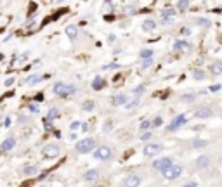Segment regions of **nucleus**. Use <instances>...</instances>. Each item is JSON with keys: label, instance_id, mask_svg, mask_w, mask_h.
<instances>
[{"label": "nucleus", "instance_id": "obj_1", "mask_svg": "<svg viewBox=\"0 0 222 187\" xmlns=\"http://www.w3.org/2000/svg\"><path fill=\"white\" fill-rule=\"evenodd\" d=\"M94 149H96V140L94 139H82L75 146V151L80 153V154H87V153H90Z\"/></svg>", "mask_w": 222, "mask_h": 187}, {"label": "nucleus", "instance_id": "obj_2", "mask_svg": "<svg viewBox=\"0 0 222 187\" xmlns=\"http://www.w3.org/2000/svg\"><path fill=\"white\" fill-rule=\"evenodd\" d=\"M54 92L59 95V97H68L71 94L76 92V87L75 85H64V83H56L54 85Z\"/></svg>", "mask_w": 222, "mask_h": 187}, {"label": "nucleus", "instance_id": "obj_3", "mask_svg": "<svg viewBox=\"0 0 222 187\" xmlns=\"http://www.w3.org/2000/svg\"><path fill=\"white\" fill-rule=\"evenodd\" d=\"M162 173H163V177L167 178V180H175V178H179L182 175V166H179V165H172V166H168L167 170H163Z\"/></svg>", "mask_w": 222, "mask_h": 187}, {"label": "nucleus", "instance_id": "obj_4", "mask_svg": "<svg viewBox=\"0 0 222 187\" xmlns=\"http://www.w3.org/2000/svg\"><path fill=\"white\" fill-rule=\"evenodd\" d=\"M94 158L99 159V161H108L111 158V149L108 146H101V147H97L94 151Z\"/></svg>", "mask_w": 222, "mask_h": 187}, {"label": "nucleus", "instance_id": "obj_5", "mask_svg": "<svg viewBox=\"0 0 222 187\" xmlns=\"http://www.w3.org/2000/svg\"><path fill=\"white\" fill-rule=\"evenodd\" d=\"M42 154H43V158L54 159V158L59 156V147L56 144H49V146H45V147L42 149Z\"/></svg>", "mask_w": 222, "mask_h": 187}, {"label": "nucleus", "instance_id": "obj_6", "mask_svg": "<svg viewBox=\"0 0 222 187\" xmlns=\"http://www.w3.org/2000/svg\"><path fill=\"white\" fill-rule=\"evenodd\" d=\"M172 165H173L172 158H160V159H156V161L153 163V168L158 170V172H163V170H167V168L172 166Z\"/></svg>", "mask_w": 222, "mask_h": 187}, {"label": "nucleus", "instance_id": "obj_7", "mask_svg": "<svg viewBox=\"0 0 222 187\" xmlns=\"http://www.w3.org/2000/svg\"><path fill=\"white\" fill-rule=\"evenodd\" d=\"M160 151H162V146H160V144L149 142V144H146V147H144V156H148V158L156 156V154H160Z\"/></svg>", "mask_w": 222, "mask_h": 187}, {"label": "nucleus", "instance_id": "obj_8", "mask_svg": "<svg viewBox=\"0 0 222 187\" xmlns=\"http://www.w3.org/2000/svg\"><path fill=\"white\" fill-rule=\"evenodd\" d=\"M186 121H187L186 114H177V116H175V118L170 121V125H168V130H170V132H173V130H177L179 127H182V125H184Z\"/></svg>", "mask_w": 222, "mask_h": 187}, {"label": "nucleus", "instance_id": "obj_9", "mask_svg": "<svg viewBox=\"0 0 222 187\" xmlns=\"http://www.w3.org/2000/svg\"><path fill=\"white\" fill-rule=\"evenodd\" d=\"M14 146H16V139L9 137L0 144V151H4V153H5V151H10V149H14Z\"/></svg>", "mask_w": 222, "mask_h": 187}, {"label": "nucleus", "instance_id": "obj_10", "mask_svg": "<svg viewBox=\"0 0 222 187\" xmlns=\"http://www.w3.org/2000/svg\"><path fill=\"white\" fill-rule=\"evenodd\" d=\"M139 184H141V178L137 175H130L125 180V187H139Z\"/></svg>", "mask_w": 222, "mask_h": 187}, {"label": "nucleus", "instance_id": "obj_11", "mask_svg": "<svg viewBox=\"0 0 222 187\" xmlns=\"http://www.w3.org/2000/svg\"><path fill=\"white\" fill-rule=\"evenodd\" d=\"M213 114V111L210 108H201L196 111V118H210Z\"/></svg>", "mask_w": 222, "mask_h": 187}, {"label": "nucleus", "instance_id": "obj_12", "mask_svg": "<svg viewBox=\"0 0 222 187\" xmlns=\"http://www.w3.org/2000/svg\"><path fill=\"white\" fill-rule=\"evenodd\" d=\"M113 104H115V106H125V104H127V95H125V94L115 95V97H113Z\"/></svg>", "mask_w": 222, "mask_h": 187}, {"label": "nucleus", "instance_id": "obj_13", "mask_svg": "<svg viewBox=\"0 0 222 187\" xmlns=\"http://www.w3.org/2000/svg\"><path fill=\"white\" fill-rule=\"evenodd\" d=\"M37 172H38V168H37V166H33V165H31V166L23 168V172H21V173H23L24 177H35V175H37Z\"/></svg>", "mask_w": 222, "mask_h": 187}, {"label": "nucleus", "instance_id": "obj_14", "mask_svg": "<svg viewBox=\"0 0 222 187\" xmlns=\"http://www.w3.org/2000/svg\"><path fill=\"white\" fill-rule=\"evenodd\" d=\"M208 165H210V158L208 156H200L196 159V166L198 168H207Z\"/></svg>", "mask_w": 222, "mask_h": 187}, {"label": "nucleus", "instance_id": "obj_15", "mask_svg": "<svg viewBox=\"0 0 222 187\" xmlns=\"http://www.w3.org/2000/svg\"><path fill=\"white\" fill-rule=\"evenodd\" d=\"M85 180H89V182H92V180H97L99 178V172L97 170H89V172H85Z\"/></svg>", "mask_w": 222, "mask_h": 187}, {"label": "nucleus", "instance_id": "obj_16", "mask_svg": "<svg viewBox=\"0 0 222 187\" xmlns=\"http://www.w3.org/2000/svg\"><path fill=\"white\" fill-rule=\"evenodd\" d=\"M104 85H106V83H104L102 76H96V78H94V81H92V89H94V90H101Z\"/></svg>", "mask_w": 222, "mask_h": 187}, {"label": "nucleus", "instance_id": "obj_17", "mask_svg": "<svg viewBox=\"0 0 222 187\" xmlns=\"http://www.w3.org/2000/svg\"><path fill=\"white\" fill-rule=\"evenodd\" d=\"M187 47H189V43H187V42H184V40H179V42H175V43H173V50H175V52H181V50L187 49Z\"/></svg>", "mask_w": 222, "mask_h": 187}, {"label": "nucleus", "instance_id": "obj_18", "mask_svg": "<svg viewBox=\"0 0 222 187\" xmlns=\"http://www.w3.org/2000/svg\"><path fill=\"white\" fill-rule=\"evenodd\" d=\"M57 118H59V109H57V108L49 109V116H47V120L52 121V120H57Z\"/></svg>", "mask_w": 222, "mask_h": 187}, {"label": "nucleus", "instance_id": "obj_19", "mask_svg": "<svg viewBox=\"0 0 222 187\" xmlns=\"http://www.w3.org/2000/svg\"><path fill=\"white\" fill-rule=\"evenodd\" d=\"M142 28H144V31H151L156 28V23L151 19H148V21H144V24H142Z\"/></svg>", "mask_w": 222, "mask_h": 187}, {"label": "nucleus", "instance_id": "obj_20", "mask_svg": "<svg viewBox=\"0 0 222 187\" xmlns=\"http://www.w3.org/2000/svg\"><path fill=\"white\" fill-rule=\"evenodd\" d=\"M162 18H173L175 16V9H162Z\"/></svg>", "mask_w": 222, "mask_h": 187}, {"label": "nucleus", "instance_id": "obj_21", "mask_svg": "<svg viewBox=\"0 0 222 187\" xmlns=\"http://www.w3.org/2000/svg\"><path fill=\"white\" fill-rule=\"evenodd\" d=\"M212 69H213V73H215V75H222V61H217V62H213Z\"/></svg>", "mask_w": 222, "mask_h": 187}, {"label": "nucleus", "instance_id": "obj_22", "mask_svg": "<svg viewBox=\"0 0 222 187\" xmlns=\"http://www.w3.org/2000/svg\"><path fill=\"white\" fill-rule=\"evenodd\" d=\"M205 146H207V140H201V139H196V140H194V142H193V147H205Z\"/></svg>", "mask_w": 222, "mask_h": 187}, {"label": "nucleus", "instance_id": "obj_23", "mask_svg": "<svg viewBox=\"0 0 222 187\" xmlns=\"http://www.w3.org/2000/svg\"><path fill=\"white\" fill-rule=\"evenodd\" d=\"M66 33H68V37H70L71 40L76 37V28L75 26H68V30H66Z\"/></svg>", "mask_w": 222, "mask_h": 187}, {"label": "nucleus", "instance_id": "obj_24", "mask_svg": "<svg viewBox=\"0 0 222 187\" xmlns=\"http://www.w3.org/2000/svg\"><path fill=\"white\" fill-rule=\"evenodd\" d=\"M151 64H153V59H151V57H144V59L141 61V66H142V68H149Z\"/></svg>", "mask_w": 222, "mask_h": 187}, {"label": "nucleus", "instance_id": "obj_25", "mask_svg": "<svg viewBox=\"0 0 222 187\" xmlns=\"http://www.w3.org/2000/svg\"><path fill=\"white\" fill-rule=\"evenodd\" d=\"M82 108L85 109V111H92V109H94V102H92V100H85V102L82 104Z\"/></svg>", "mask_w": 222, "mask_h": 187}, {"label": "nucleus", "instance_id": "obj_26", "mask_svg": "<svg viewBox=\"0 0 222 187\" xmlns=\"http://www.w3.org/2000/svg\"><path fill=\"white\" fill-rule=\"evenodd\" d=\"M141 57L144 59V57H153V50L151 49H142L141 50Z\"/></svg>", "mask_w": 222, "mask_h": 187}, {"label": "nucleus", "instance_id": "obj_27", "mask_svg": "<svg viewBox=\"0 0 222 187\" xmlns=\"http://www.w3.org/2000/svg\"><path fill=\"white\" fill-rule=\"evenodd\" d=\"M149 127H151V121H148V120H144V121L141 123V130H142V132H148Z\"/></svg>", "mask_w": 222, "mask_h": 187}, {"label": "nucleus", "instance_id": "obj_28", "mask_svg": "<svg viewBox=\"0 0 222 187\" xmlns=\"http://www.w3.org/2000/svg\"><path fill=\"white\" fill-rule=\"evenodd\" d=\"M187 5H189V0H179V9L181 10H184V9H187Z\"/></svg>", "mask_w": 222, "mask_h": 187}, {"label": "nucleus", "instance_id": "obj_29", "mask_svg": "<svg viewBox=\"0 0 222 187\" xmlns=\"http://www.w3.org/2000/svg\"><path fill=\"white\" fill-rule=\"evenodd\" d=\"M182 100H184V102H193V100H194V95H193V94H186V95H182Z\"/></svg>", "mask_w": 222, "mask_h": 187}, {"label": "nucleus", "instance_id": "obj_30", "mask_svg": "<svg viewBox=\"0 0 222 187\" xmlns=\"http://www.w3.org/2000/svg\"><path fill=\"white\" fill-rule=\"evenodd\" d=\"M153 137V133H151V132H149V130H148V132H144V133H142V135H141V139H142V140H144V142H146V140H149V139H151Z\"/></svg>", "mask_w": 222, "mask_h": 187}, {"label": "nucleus", "instance_id": "obj_31", "mask_svg": "<svg viewBox=\"0 0 222 187\" xmlns=\"http://www.w3.org/2000/svg\"><path fill=\"white\" fill-rule=\"evenodd\" d=\"M194 78H198V80H200V78H205V75H203V71H200V69H194Z\"/></svg>", "mask_w": 222, "mask_h": 187}, {"label": "nucleus", "instance_id": "obj_32", "mask_svg": "<svg viewBox=\"0 0 222 187\" xmlns=\"http://www.w3.org/2000/svg\"><path fill=\"white\" fill-rule=\"evenodd\" d=\"M28 109H30L31 113H38V111H40V108H38L37 104H30V106H28Z\"/></svg>", "mask_w": 222, "mask_h": 187}, {"label": "nucleus", "instance_id": "obj_33", "mask_svg": "<svg viewBox=\"0 0 222 187\" xmlns=\"http://www.w3.org/2000/svg\"><path fill=\"white\" fill-rule=\"evenodd\" d=\"M153 125H154V127H160V125H162V118H160V116H156V118H154V121H153Z\"/></svg>", "mask_w": 222, "mask_h": 187}, {"label": "nucleus", "instance_id": "obj_34", "mask_svg": "<svg viewBox=\"0 0 222 187\" xmlns=\"http://www.w3.org/2000/svg\"><path fill=\"white\" fill-rule=\"evenodd\" d=\"M80 121H73V123H71V130H76V128H80Z\"/></svg>", "mask_w": 222, "mask_h": 187}, {"label": "nucleus", "instance_id": "obj_35", "mask_svg": "<svg viewBox=\"0 0 222 187\" xmlns=\"http://www.w3.org/2000/svg\"><path fill=\"white\" fill-rule=\"evenodd\" d=\"M142 90H144V87H137V89L134 90V94H137V95H139V94H142Z\"/></svg>", "mask_w": 222, "mask_h": 187}, {"label": "nucleus", "instance_id": "obj_36", "mask_svg": "<svg viewBox=\"0 0 222 187\" xmlns=\"http://www.w3.org/2000/svg\"><path fill=\"white\" fill-rule=\"evenodd\" d=\"M38 80H40V76H30L28 81H38Z\"/></svg>", "mask_w": 222, "mask_h": 187}, {"label": "nucleus", "instance_id": "obj_37", "mask_svg": "<svg viewBox=\"0 0 222 187\" xmlns=\"http://www.w3.org/2000/svg\"><path fill=\"white\" fill-rule=\"evenodd\" d=\"M12 83H14V78H9V80H7V81H5V85H7V87H10Z\"/></svg>", "mask_w": 222, "mask_h": 187}, {"label": "nucleus", "instance_id": "obj_38", "mask_svg": "<svg viewBox=\"0 0 222 187\" xmlns=\"http://www.w3.org/2000/svg\"><path fill=\"white\" fill-rule=\"evenodd\" d=\"M104 130H106V132H110V130H111V121H108V123H106V128H104Z\"/></svg>", "mask_w": 222, "mask_h": 187}, {"label": "nucleus", "instance_id": "obj_39", "mask_svg": "<svg viewBox=\"0 0 222 187\" xmlns=\"http://www.w3.org/2000/svg\"><path fill=\"white\" fill-rule=\"evenodd\" d=\"M184 187H196V182H189V184H186Z\"/></svg>", "mask_w": 222, "mask_h": 187}, {"label": "nucleus", "instance_id": "obj_40", "mask_svg": "<svg viewBox=\"0 0 222 187\" xmlns=\"http://www.w3.org/2000/svg\"><path fill=\"white\" fill-rule=\"evenodd\" d=\"M94 187H104V184H97V186H94Z\"/></svg>", "mask_w": 222, "mask_h": 187}]
</instances>
